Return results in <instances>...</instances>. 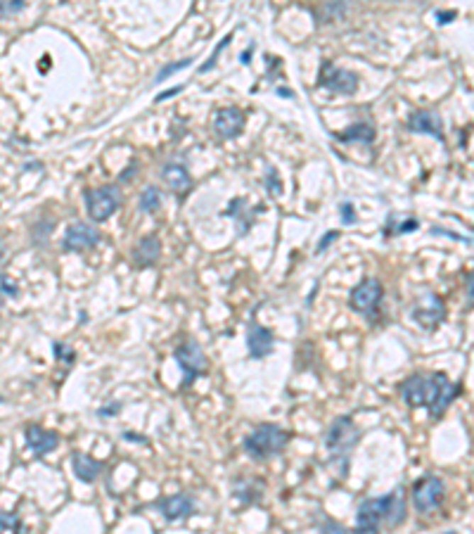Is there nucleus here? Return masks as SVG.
I'll return each instance as SVG.
<instances>
[{
	"instance_id": "35",
	"label": "nucleus",
	"mask_w": 474,
	"mask_h": 534,
	"mask_svg": "<svg viewBox=\"0 0 474 534\" xmlns=\"http://www.w3.org/2000/svg\"><path fill=\"white\" fill-rule=\"evenodd\" d=\"M180 91H183V86H173V88H169V91L159 93L157 98H155V102H164V100H169V98H173V95H178Z\"/></svg>"
},
{
	"instance_id": "10",
	"label": "nucleus",
	"mask_w": 474,
	"mask_h": 534,
	"mask_svg": "<svg viewBox=\"0 0 474 534\" xmlns=\"http://www.w3.org/2000/svg\"><path fill=\"white\" fill-rule=\"evenodd\" d=\"M382 295H385L382 283L375 278H365L363 283H358V285L351 290L348 304H351V309L358 311V314H370V311L377 309Z\"/></svg>"
},
{
	"instance_id": "42",
	"label": "nucleus",
	"mask_w": 474,
	"mask_h": 534,
	"mask_svg": "<svg viewBox=\"0 0 474 534\" xmlns=\"http://www.w3.org/2000/svg\"><path fill=\"white\" fill-rule=\"evenodd\" d=\"M443 534H458L456 530H451V532H443Z\"/></svg>"
},
{
	"instance_id": "13",
	"label": "nucleus",
	"mask_w": 474,
	"mask_h": 534,
	"mask_svg": "<svg viewBox=\"0 0 474 534\" xmlns=\"http://www.w3.org/2000/svg\"><path fill=\"white\" fill-rule=\"evenodd\" d=\"M408 131H413V134H427V136H434L439 143L446 141L443 136V129H441V116L436 112H429V109H420V112H413L408 116Z\"/></svg>"
},
{
	"instance_id": "6",
	"label": "nucleus",
	"mask_w": 474,
	"mask_h": 534,
	"mask_svg": "<svg viewBox=\"0 0 474 534\" xmlns=\"http://www.w3.org/2000/svg\"><path fill=\"white\" fill-rule=\"evenodd\" d=\"M173 356H176L180 371H183V390H187V387L194 383V378L204 376V373L209 371V361H206L204 352L199 349L197 342L180 344Z\"/></svg>"
},
{
	"instance_id": "1",
	"label": "nucleus",
	"mask_w": 474,
	"mask_h": 534,
	"mask_svg": "<svg viewBox=\"0 0 474 534\" xmlns=\"http://www.w3.org/2000/svg\"><path fill=\"white\" fill-rule=\"evenodd\" d=\"M401 397L408 406H427L429 415L439 420L446 413V408L453 404V399L460 394V387L451 383L446 373H415L401 383Z\"/></svg>"
},
{
	"instance_id": "15",
	"label": "nucleus",
	"mask_w": 474,
	"mask_h": 534,
	"mask_svg": "<svg viewBox=\"0 0 474 534\" xmlns=\"http://www.w3.org/2000/svg\"><path fill=\"white\" fill-rule=\"evenodd\" d=\"M162 516L166 520H185L192 516L194 511V501L190 494H173V496H164L155 503Z\"/></svg>"
},
{
	"instance_id": "3",
	"label": "nucleus",
	"mask_w": 474,
	"mask_h": 534,
	"mask_svg": "<svg viewBox=\"0 0 474 534\" xmlns=\"http://www.w3.org/2000/svg\"><path fill=\"white\" fill-rule=\"evenodd\" d=\"M360 440V430L356 427V423L348 418V415H339L337 420L327 427L325 435V447L330 449L332 461H341V468H344L346 475V463H348V452L358 444Z\"/></svg>"
},
{
	"instance_id": "14",
	"label": "nucleus",
	"mask_w": 474,
	"mask_h": 534,
	"mask_svg": "<svg viewBox=\"0 0 474 534\" xmlns=\"http://www.w3.org/2000/svg\"><path fill=\"white\" fill-rule=\"evenodd\" d=\"M275 337L268 328H263L259 323H252L247 330V349L252 359H266L268 354H273Z\"/></svg>"
},
{
	"instance_id": "26",
	"label": "nucleus",
	"mask_w": 474,
	"mask_h": 534,
	"mask_svg": "<svg viewBox=\"0 0 474 534\" xmlns=\"http://www.w3.org/2000/svg\"><path fill=\"white\" fill-rule=\"evenodd\" d=\"M192 65V58H187V60H178V62H171V65H166V67H162L159 69V74H157V79H155V83H162V81H166L169 79L171 74H176V72H180V69H187Z\"/></svg>"
},
{
	"instance_id": "33",
	"label": "nucleus",
	"mask_w": 474,
	"mask_h": 534,
	"mask_svg": "<svg viewBox=\"0 0 474 534\" xmlns=\"http://www.w3.org/2000/svg\"><path fill=\"white\" fill-rule=\"evenodd\" d=\"M55 354H57V359H62V361H74V356H76L74 349H69V347L65 349V344L62 342L55 344Z\"/></svg>"
},
{
	"instance_id": "24",
	"label": "nucleus",
	"mask_w": 474,
	"mask_h": 534,
	"mask_svg": "<svg viewBox=\"0 0 474 534\" xmlns=\"http://www.w3.org/2000/svg\"><path fill=\"white\" fill-rule=\"evenodd\" d=\"M0 534H22V520L17 513H0Z\"/></svg>"
},
{
	"instance_id": "28",
	"label": "nucleus",
	"mask_w": 474,
	"mask_h": 534,
	"mask_svg": "<svg viewBox=\"0 0 474 534\" xmlns=\"http://www.w3.org/2000/svg\"><path fill=\"white\" fill-rule=\"evenodd\" d=\"M266 188L270 195H282V183H280V176H277L275 169H268L266 173Z\"/></svg>"
},
{
	"instance_id": "38",
	"label": "nucleus",
	"mask_w": 474,
	"mask_h": 534,
	"mask_svg": "<svg viewBox=\"0 0 474 534\" xmlns=\"http://www.w3.org/2000/svg\"><path fill=\"white\" fill-rule=\"evenodd\" d=\"M436 17L441 19V24H446V19H453V17H456V12H441V10H439Z\"/></svg>"
},
{
	"instance_id": "16",
	"label": "nucleus",
	"mask_w": 474,
	"mask_h": 534,
	"mask_svg": "<svg viewBox=\"0 0 474 534\" xmlns=\"http://www.w3.org/2000/svg\"><path fill=\"white\" fill-rule=\"evenodd\" d=\"M24 435H26V444H29V449L38 456V459H40V456H45L48 452H55V449L60 447V435L50 432V430H45L40 425H29Z\"/></svg>"
},
{
	"instance_id": "25",
	"label": "nucleus",
	"mask_w": 474,
	"mask_h": 534,
	"mask_svg": "<svg viewBox=\"0 0 474 534\" xmlns=\"http://www.w3.org/2000/svg\"><path fill=\"white\" fill-rule=\"evenodd\" d=\"M417 226H420V221H417V219H406V221H399V224H396V219L392 217V219L387 221V231H385V235L413 233V231H417Z\"/></svg>"
},
{
	"instance_id": "19",
	"label": "nucleus",
	"mask_w": 474,
	"mask_h": 534,
	"mask_svg": "<svg viewBox=\"0 0 474 534\" xmlns=\"http://www.w3.org/2000/svg\"><path fill=\"white\" fill-rule=\"evenodd\" d=\"M72 466H74V473H76V477H79L81 482H95L97 480V475L102 473V463L100 461H95V459H90V456H86V454H74L72 456Z\"/></svg>"
},
{
	"instance_id": "22",
	"label": "nucleus",
	"mask_w": 474,
	"mask_h": 534,
	"mask_svg": "<svg viewBox=\"0 0 474 534\" xmlns=\"http://www.w3.org/2000/svg\"><path fill=\"white\" fill-rule=\"evenodd\" d=\"M256 214H259V212H256V209H249V207H247V200H233V202H230V207H228V209H226V217H233V219H242V224H240V233L242 235H245L247 231H249V228H252V224H254V221H256Z\"/></svg>"
},
{
	"instance_id": "8",
	"label": "nucleus",
	"mask_w": 474,
	"mask_h": 534,
	"mask_svg": "<svg viewBox=\"0 0 474 534\" xmlns=\"http://www.w3.org/2000/svg\"><path fill=\"white\" fill-rule=\"evenodd\" d=\"M318 79H320V86H325L327 91H332V93L353 95L356 91H358V76L346 72V69H341L337 65H332V62H323Z\"/></svg>"
},
{
	"instance_id": "4",
	"label": "nucleus",
	"mask_w": 474,
	"mask_h": 534,
	"mask_svg": "<svg viewBox=\"0 0 474 534\" xmlns=\"http://www.w3.org/2000/svg\"><path fill=\"white\" fill-rule=\"evenodd\" d=\"M290 444V432L277 425H259L245 440V452L256 461H266L270 456L280 454Z\"/></svg>"
},
{
	"instance_id": "21",
	"label": "nucleus",
	"mask_w": 474,
	"mask_h": 534,
	"mask_svg": "<svg viewBox=\"0 0 474 534\" xmlns=\"http://www.w3.org/2000/svg\"><path fill=\"white\" fill-rule=\"evenodd\" d=\"M235 498H240L242 503H256L261 501L263 494V482H256L252 477H237L233 484Z\"/></svg>"
},
{
	"instance_id": "18",
	"label": "nucleus",
	"mask_w": 474,
	"mask_h": 534,
	"mask_svg": "<svg viewBox=\"0 0 474 534\" xmlns=\"http://www.w3.org/2000/svg\"><path fill=\"white\" fill-rule=\"evenodd\" d=\"M159 254H162V242L157 235H148L136 245L133 249V261L136 266H155Z\"/></svg>"
},
{
	"instance_id": "31",
	"label": "nucleus",
	"mask_w": 474,
	"mask_h": 534,
	"mask_svg": "<svg viewBox=\"0 0 474 534\" xmlns=\"http://www.w3.org/2000/svg\"><path fill=\"white\" fill-rule=\"evenodd\" d=\"M320 534H348V532L341 525L332 523V520H325L323 527H320Z\"/></svg>"
},
{
	"instance_id": "12",
	"label": "nucleus",
	"mask_w": 474,
	"mask_h": 534,
	"mask_svg": "<svg viewBox=\"0 0 474 534\" xmlns=\"http://www.w3.org/2000/svg\"><path fill=\"white\" fill-rule=\"evenodd\" d=\"M100 242V231L86 224H72L65 233V249L69 252H83Z\"/></svg>"
},
{
	"instance_id": "40",
	"label": "nucleus",
	"mask_w": 474,
	"mask_h": 534,
	"mask_svg": "<svg viewBox=\"0 0 474 534\" xmlns=\"http://www.w3.org/2000/svg\"><path fill=\"white\" fill-rule=\"evenodd\" d=\"M249 55H252V48H249V50H245V53H242V65H249Z\"/></svg>"
},
{
	"instance_id": "39",
	"label": "nucleus",
	"mask_w": 474,
	"mask_h": 534,
	"mask_svg": "<svg viewBox=\"0 0 474 534\" xmlns=\"http://www.w3.org/2000/svg\"><path fill=\"white\" fill-rule=\"evenodd\" d=\"M123 437H128L131 442H145V437H140V435H133V432H126Z\"/></svg>"
},
{
	"instance_id": "20",
	"label": "nucleus",
	"mask_w": 474,
	"mask_h": 534,
	"mask_svg": "<svg viewBox=\"0 0 474 534\" xmlns=\"http://www.w3.org/2000/svg\"><path fill=\"white\" fill-rule=\"evenodd\" d=\"M334 138H337L339 143H365V145H370V143H375V126L370 121H358V124H353L351 129L341 131V134H334Z\"/></svg>"
},
{
	"instance_id": "27",
	"label": "nucleus",
	"mask_w": 474,
	"mask_h": 534,
	"mask_svg": "<svg viewBox=\"0 0 474 534\" xmlns=\"http://www.w3.org/2000/svg\"><path fill=\"white\" fill-rule=\"evenodd\" d=\"M230 40H233V36H230V33H228V36L223 38L221 43H219V48H216V50L211 53V58H209V62H206V65H202V67H199V72H211V69H214V65H216V62H219V55H221V53L226 50V48L230 45Z\"/></svg>"
},
{
	"instance_id": "37",
	"label": "nucleus",
	"mask_w": 474,
	"mask_h": 534,
	"mask_svg": "<svg viewBox=\"0 0 474 534\" xmlns=\"http://www.w3.org/2000/svg\"><path fill=\"white\" fill-rule=\"evenodd\" d=\"M467 300H470V304H474V276L467 278Z\"/></svg>"
},
{
	"instance_id": "34",
	"label": "nucleus",
	"mask_w": 474,
	"mask_h": 534,
	"mask_svg": "<svg viewBox=\"0 0 474 534\" xmlns=\"http://www.w3.org/2000/svg\"><path fill=\"white\" fill-rule=\"evenodd\" d=\"M118 411H121V404H118V401H111L109 406H102L100 411H97V415H100V418H109V415H114Z\"/></svg>"
},
{
	"instance_id": "23",
	"label": "nucleus",
	"mask_w": 474,
	"mask_h": 534,
	"mask_svg": "<svg viewBox=\"0 0 474 534\" xmlns=\"http://www.w3.org/2000/svg\"><path fill=\"white\" fill-rule=\"evenodd\" d=\"M159 207H162V192H159L155 185L145 188V192L140 195V212L145 214H155Z\"/></svg>"
},
{
	"instance_id": "36",
	"label": "nucleus",
	"mask_w": 474,
	"mask_h": 534,
	"mask_svg": "<svg viewBox=\"0 0 474 534\" xmlns=\"http://www.w3.org/2000/svg\"><path fill=\"white\" fill-rule=\"evenodd\" d=\"M0 283H3V290H5V295H10V297H17V290H15V285H12V283H10L8 278H5V276H3V278H0Z\"/></svg>"
},
{
	"instance_id": "32",
	"label": "nucleus",
	"mask_w": 474,
	"mask_h": 534,
	"mask_svg": "<svg viewBox=\"0 0 474 534\" xmlns=\"http://www.w3.org/2000/svg\"><path fill=\"white\" fill-rule=\"evenodd\" d=\"M337 238H339V233H337V231H330V233H325V238H323V240H320V242H318V249H316V252H318V254H323V252H325V249H327V247H330V245H332V242H334V240H337Z\"/></svg>"
},
{
	"instance_id": "17",
	"label": "nucleus",
	"mask_w": 474,
	"mask_h": 534,
	"mask_svg": "<svg viewBox=\"0 0 474 534\" xmlns=\"http://www.w3.org/2000/svg\"><path fill=\"white\" fill-rule=\"evenodd\" d=\"M162 178L166 181V185L176 192L178 197H183L187 190L192 188V178H190V173H187V169L183 164H178V162H169V164H164V169H162Z\"/></svg>"
},
{
	"instance_id": "5",
	"label": "nucleus",
	"mask_w": 474,
	"mask_h": 534,
	"mask_svg": "<svg viewBox=\"0 0 474 534\" xmlns=\"http://www.w3.org/2000/svg\"><path fill=\"white\" fill-rule=\"evenodd\" d=\"M443 496H446V484L441 477H436V475H427L413 484V506L422 516L434 513L439 506H441Z\"/></svg>"
},
{
	"instance_id": "29",
	"label": "nucleus",
	"mask_w": 474,
	"mask_h": 534,
	"mask_svg": "<svg viewBox=\"0 0 474 534\" xmlns=\"http://www.w3.org/2000/svg\"><path fill=\"white\" fill-rule=\"evenodd\" d=\"M339 209H341V224H344V226H351V224H356V221H358L351 202H341Z\"/></svg>"
},
{
	"instance_id": "30",
	"label": "nucleus",
	"mask_w": 474,
	"mask_h": 534,
	"mask_svg": "<svg viewBox=\"0 0 474 534\" xmlns=\"http://www.w3.org/2000/svg\"><path fill=\"white\" fill-rule=\"evenodd\" d=\"M26 3L22 0H15V3H0V15H15V12L24 10Z\"/></svg>"
},
{
	"instance_id": "2",
	"label": "nucleus",
	"mask_w": 474,
	"mask_h": 534,
	"mask_svg": "<svg viewBox=\"0 0 474 534\" xmlns=\"http://www.w3.org/2000/svg\"><path fill=\"white\" fill-rule=\"evenodd\" d=\"M406 520V496L401 489L380 498H365L356 516V534H380L382 527H399Z\"/></svg>"
},
{
	"instance_id": "9",
	"label": "nucleus",
	"mask_w": 474,
	"mask_h": 534,
	"mask_svg": "<svg viewBox=\"0 0 474 534\" xmlns=\"http://www.w3.org/2000/svg\"><path fill=\"white\" fill-rule=\"evenodd\" d=\"M410 316H413V321L420 325L424 330H434L436 325L443 323L446 318V304L439 295L429 293L424 295L420 302L415 304L413 311H410Z\"/></svg>"
},
{
	"instance_id": "7",
	"label": "nucleus",
	"mask_w": 474,
	"mask_h": 534,
	"mask_svg": "<svg viewBox=\"0 0 474 534\" xmlns=\"http://www.w3.org/2000/svg\"><path fill=\"white\" fill-rule=\"evenodd\" d=\"M118 190L114 185H107V188H95L86 192V207H88V217L93 221H107L111 214L118 209Z\"/></svg>"
},
{
	"instance_id": "41",
	"label": "nucleus",
	"mask_w": 474,
	"mask_h": 534,
	"mask_svg": "<svg viewBox=\"0 0 474 534\" xmlns=\"http://www.w3.org/2000/svg\"><path fill=\"white\" fill-rule=\"evenodd\" d=\"M277 93H280L282 98H292V91H287V88H277Z\"/></svg>"
},
{
	"instance_id": "11",
	"label": "nucleus",
	"mask_w": 474,
	"mask_h": 534,
	"mask_svg": "<svg viewBox=\"0 0 474 534\" xmlns=\"http://www.w3.org/2000/svg\"><path fill=\"white\" fill-rule=\"evenodd\" d=\"M245 129V114L237 107H221L219 112L214 114V134L223 138V141H230V138H237Z\"/></svg>"
}]
</instances>
